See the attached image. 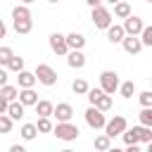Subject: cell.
I'll use <instances>...</instances> for the list:
<instances>
[{
    "label": "cell",
    "mask_w": 152,
    "mask_h": 152,
    "mask_svg": "<svg viewBox=\"0 0 152 152\" xmlns=\"http://www.w3.org/2000/svg\"><path fill=\"white\" fill-rule=\"evenodd\" d=\"M50 48H52V52L55 55H59V57H66L69 55V43H66V36H62V33H52L50 36Z\"/></svg>",
    "instance_id": "7"
},
{
    "label": "cell",
    "mask_w": 152,
    "mask_h": 152,
    "mask_svg": "<svg viewBox=\"0 0 152 152\" xmlns=\"http://www.w3.org/2000/svg\"><path fill=\"white\" fill-rule=\"evenodd\" d=\"M24 109H26V104H24L21 100H19V102L14 100V102H10V109H7V114H10L14 121H19V119L24 116Z\"/></svg>",
    "instance_id": "17"
},
{
    "label": "cell",
    "mask_w": 152,
    "mask_h": 152,
    "mask_svg": "<svg viewBox=\"0 0 152 152\" xmlns=\"http://www.w3.org/2000/svg\"><path fill=\"white\" fill-rule=\"evenodd\" d=\"M147 152H152V140H150V142H147Z\"/></svg>",
    "instance_id": "41"
},
{
    "label": "cell",
    "mask_w": 152,
    "mask_h": 152,
    "mask_svg": "<svg viewBox=\"0 0 152 152\" xmlns=\"http://www.w3.org/2000/svg\"><path fill=\"white\" fill-rule=\"evenodd\" d=\"M119 86H121V83H119V74H116V71H109V69H107V71L100 74V88H102L104 93L114 95V93L119 90Z\"/></svg>",
    "instance_id": "4"
},
{
    "label": "cell",
    "mask_w": 152,
    "mask_h": 152,
    "mask_svg": "<svg viewBox=\"0 0 152 152\" xmlns=\"http://www.w3.org/2000/svg\"><path fill=\"white\" fill-rule=\"evenodd\" d=\"M10 102H12V100H7V97H2V95H0V114H7Z\"/></svg>",
    "instance_id": "37"
},
{
    "label": "cell",
    "mask_w": 152,
    "mask_h": 152,
    "mask_svg": "<svg viewBox=\"0 0 152 152\" xmlns=\"http://www.w3.org/2000/svg\"><path fill=\"white\" fill-rule=\"evenodd\" d=\"M10 152H26V150H24L21 145H12V147H10Z\"/></svg>",
    "instance_id": "39"
},
{
    "label": "cell",
    "mask_w": 152,
    "mask_h": 152,
    "mask_svg": "<svg viewBox=\"0 0 152 152\" xmlns=\"http://www.w3.org/2000/svg\"><path fill=\"white\" fill-rule=\"evenodd\" d=\"M107 2H112V5H116V2H119V0H107Z\"/></svg>",
    "instance_id": "43"
},
{
    "label": "cell",
    "mask_w": 152,
    "mask_h": 152,
    "mask_svg": "<svg viewBox=\"0 0 152 152\" xmlns=\"http://www.w3.org/2000/svg\"><path fill=\"white\" fill-rule=\"evenodd\" d=\"M48 2H52V5H55V2H59V0H48Z\"/></svg>",
    "instance_id": "44"
},
{
    "label": "cell",
    "mask_w": 152,
    "mask_h": 152,
    "mask_svg": "<svg viewBox=\"0 0 152 152\" xmlns=\"http://www.w3.org/2000/svg\"><path fill=\"white\" fill-rule=\"evenodd\" d=\"M128 128V121H126V116H121V114H116L114 119H109L107 121V126H104V133L107 135H124V131Z\"/></svg>",
    "instance_id": "6"
},
{
    "label": "cell",
    "mask_w": 152,
    "mask_h": 152,
    "mask_svg": "<svg viewBox=\"0 0 152 152\" xmlns=\"http://www.w3.org/2000/svg\"><path fill=\"white\" fill-rule=\"evenodd\" d=\"M145 2H152V0H145Z\"/></svg>",
    "instance_id": "45"
},
{
    "label": "cell",
    "mask_w": 152,
    "mask_h": 152,
    "mask_svg": "<svg viewBox=\"0 0 152 152\" xmlns=\"http://www.w3.org/2000/svg\"><path fill=\"white\" fill-rule=\"evenodd\" d=\"M124 28H126V33H131V36H140L142 33V28H145V24H142V19L140 17H126L124 19Z\"/></svg>",
    "instance_id": "9"
},
{
    "label": "cell",
    "mask_w": 152,
    "mask_h": 152,
    "mask_svg": "<svg viewBox=\"0 0 152 152\" xmlns=\"http://www.w3.org/2000/svg\"><path fill=\"white\" fill-rule=\"evenodd\" d=\"M121 45H124V50H126L128 55H138V52L142 50V38H140V36H131V33H126V38L121 40Z\"/></svg>",
    "instance_id": "8"
},
{
    "label": "cell",
    "mask_w": 152,
    "mask_h": 152,
    "mask_svg": "<svg viewBox=\"0 0 152 152\" xmlns=\"http://www.w3.org/2000/svg\"><path fill=\"white\" fill-rule=\"evenodd\" d=\"M71 90H74L76 95H88L90 86H88V81H86V78H76V81L71 83Z\"/></svg>",
    "instance_id": "23"
},
{
    "label": "cell",
    "mask_w": 152,
    "mask_h": 152,
    "mask_svg": "<svg viewBox=\"0 0 152 152\" xmlns=\"http://www.w3.org/2000/svg\"><path fill=\"white\" fill-rule=\"evenodd\" d=\"M12 24H14V31L21 33V36L31 33V28H33V21L31 19H12Z\"/></svg>",
    "instance_id": "16"
},
{
    "label": "cell",
    "mask_w": 152,
    "mask_h": 152,
    "mask_svg": "<svg viewBox=\"0 0 152 152\" xmlns=\"http://www.w3.org/2000/svg\"><path fill=\"white\" fill-rule=\"evenodd\" d=\"M95 107H100L102 112H109V109H112V95H109V93H102L100 100L95 102Z\"/></svg>",
    "instance_id": "28"
},
{
    "label": "cell",
    "mask_w": 152,
    "mask_h": 152,
    "mask_svg": "<svg viewBox=\"0 0 152 152\" xmlns=\"http://www.w3.org/2000/svg\"><path fill=\"white\" fill-rule=\"evenodd\" d=\"M19 93H21V90H19L17 86H10V83L0 86V95H2V97H7V100H12V102L19 97Z\"/></svg>",
    "instance_id": "19"
},
{
    "label": "cell",
    "mask_w": 152,
    "mask_h": 152,
    "mask_svg": "<svg viewBox=\"0 0 152 152\" xmlns=\"http://www.w3.org/2000/svg\"><path fill=\"white\" fill-rule=\"evenodd\" d=\"M138 100H140L142 107H152V90H142V93L138 95Z\"/></svg>",
    "instance_id": "34"
},
{
    "label": "cell",
    "mask_w": 152,
    "mask_h": 152,
    "mask_svg": "<svg viewBox=\"0 0 152 152\" xmlns=\"http://www.w3.org/2000/svg\"><path fill=\"white\" fill-rule=\"evenodd\" d=\"M86 124L90 126V128H104L107 126V119H104V112L100 109V107H95V104H90L88 109H86Z\"/></svg>",
    "instance_id": "3"
},
{
    "label": "cell",
    "mask_w": 152,
    "mask_h": 152,
    "mask_svg": "<svg viewBox=\"0 0 152 152\" xmlns=\"http://www.w3.org/2000/svg\"><path fill=\"white\" fill-rule=\"evenodd\" d=\"M17 81H19V88H33L36 86V81H38V76H36V71H19V76H17Z\"/></svg>",
    "instance_id": "13"
},
{
    "label": "cell",
    "mask_w": 152,
    "mask_h": 152,
    "mask_svg": "<svg viewBox=\"0 0 152 152\" xmlns=\"http://www.w3.org/2000/svg\"><path fill=\"white\" fill-rule=\"evenodd\" d=\"M119 93H121V97H133V93H135V83L133 81H126V83H121L119 86Z\"/></svg>",
    "instance_id": "27"
},
{
    "label": "cell",
    "mask_w": 152,
    "mask_h": 152,
    "mask_svg": "<svg viewBox=\"0 0 152 152\" xmlns=\"http://www.w3.org/2000/svg\"><path fill=\"white\" fill-rule=\"evenodd\" d=\"M66 64H69L71 69H83V66H86V55H83L81 50H69Z\"/></svg>",
    "instance_id": "11"
},
{
    "label": "cell",
    "mask_w": 152,
    "mask_h": 152,
    "mask_svg": "<svg viewBox=\"0 0 152 152\" xmlns=\"http://www.w3.org/2000/svg\"><path fill=\"white\" fill-rule=\"evenodd\" d=\"M12 121H14V119H12L10 114H0V131H2V133H10V131H12Z\"/></svg>",
    "instance_id": "33"
},
{
    "label": "cell",
    "mask_w": 152,
    "mask_h": 152,
    "mask_svg": "<svg viewBox=\"0 0 152 152\" xmlns=\"http://www.w3.org/2000/svg\"><path fill=\"white\" fill-rule=\"evenodd\" d=\"M52 133H55L59 140H66V142H69V140H76L81 131H78V126L71 124V121H57V126L52 128Z\"/></svg>",
    "instance_id": "2"
},
{
    "label": "cell",
    "mask_w": 152,
    "mask_h": 152,
    "mask_svg": "<svg viewBox=\"0 0 152 152\" xmlns=\"http://www.w3.org/2000/svg\"><path fill=\"white\" fill-rule=\"evenodd\" d=\"M102 93H104L102 88H90V90H88V102H90V104H95V102L100 100V95H102Z\"/></svg>",
    "instance_id": "35"
},
{
    "label": "cell",
    "mask_w": 152,
    "mask_h": 152,
    "mask_svg": "<svg viewBox=\"0 0 152 152\" xmlns=\"http://www.w3.org/2000/svg\"><path fill=\"white\" fill-rule=\"evenodd\" d=\"M19 133H21V138H24V140H33L40 131H38V126H36V124H24Z\"/></svg>",
    "instance_id": "21"
},
{
    "label": "cell",
    "mask_w": 152,
    "mask_h": 152,
    "mask_svg": "<svg viewBox=\"0 0 152 152\" xmlns=\"http://www.w3.org/2000/svg\"><path fill=\"white\" fill-rule=\"evenodd\" d=\"M140 38H142V45H152V26H145Z\"/></svg>",
    "instance_id": "36"
},
{
    "label": "cell",
    "mask_w": 152,
    "mask_h": 152,
    "mask_svg": "<svg viewBox=\"0 0 152 152\" xmlns=\"http://www.w3.org/2000/svg\"><path fill=\"white\" fill-rule=\"evenodd\" d=\"M124 38H126V28H124V26L112 24V26L107 28V40H109V43H121Z\"/></svg>",
    "instance_id": "12"
},
{
    "label": "cell",
    "mask_w": 152,
    "mask_h": 152,
    "mask_svg": "<svg viewBox=\"0 0 152 152\" xmlns=\"http://www.w3.org/2000/svg\"><path fill=\"white\" fill-rule=\"evenodd\" d=\"M5 83H7V66L0 69V86H5Z\"/></svg>",
    "instance_id": "38"
},
{
    "label": "cell",
    "mask_w": 152,
    "mask_h": 152,
    "mask_svg": "<svg viewBox=\"0 0 152 152\" xmlns=\"http://www.w3.org/2000/svg\"><path fill=\"white\" fill-rule=\"evenodd\" d=\"M138 119H140V124L152 126V107H142V109H140V114H138Z\"/></svg>",
    "instance_id": "32"
},
{
    "label": "cell",
    "mask_w": 152,
    "mask_h": 152,
    "mask_svg": "<svg viewBox=\"0 0 152 152\" xmlns=\"http://www.w3.org/2000/svg\"><path fill=\"white\" fill-rule=\"evenodd\" d=\"M12 57H14V52H12V48H7V45H2V48H0V64H2V66H7Z\"/></svg>",
    "instance_id": "31"
},
{
    "label": "cell",
    "mask_w": 152,
    "mask_h": 152,
    "mask_svg": "<svg viewBox=\"0 0 152 152\" xmlns=\"http://www.w3.org/2000/svg\"><path fill=\"white\" fill-rule=\"evenodd\" d=\"M66 43H69V48H71V50H83L86 38H83L81 33H76V31H74V33H69V36H66Z\"/></svg>",
    "instance_id": "18"
},
{
    "label": "cell",
    "mask_w": 152,
    "mask_h": 152,
    "mask_svg": "<svg viewBox=\"0 0 152 152\" xmlns=\"http://www.w3.org/2000/svg\"><path fill=\"white\" fill-rule=\"evenodd\" d=\"M21 2H26V5H31V2H33V0H21Z\"/></svg>",
    "instance_id": "42"
},
{
    "label": "cell",
    "mask_w": 152,
    "mask_h": 152,
    "mask_svg": "<svg viewBox=\"0 0 152 152\" xmlns=\"http://www.w3.org/2000/svg\"><path fill=\"white\" fill-rule=\"evenodd\" d=\"M52 116H57V121H71L74 107H71L69 102H59V104H55V114H52Z\"/></svg>",
    "instance_id": "10"
},
{
    "label": "cell",
    "mask_w": 152,
    "mask_h": 152,
    "mask_svg": "<svg viewBox=\"0 0 152 152\" xmlns=\"http://www.w3.org/2000/svg\"><path fill=\"white\" fill-rule=\"evenodd\" d=\"M121 138H124V142H126V145H138V142H140V135H138L135 126H133V128H126Z\"/></svg>",
    "instance_id": "24"
},
{
    "label": "cell",
    "mask_w": 152,
    "mask_h": 152,
    "mask_svg": "<svg viewBox=\"0 0 152 152\" xmlns=\"http://www.w3.org/2000/svg\"><path fill=\"white\" fill-rule=\"evenodd\" d=\"M36 126H38V131H40V133H52V128H55V126H52V121H50V116H40Z\"/></svg>",
    "instance_id": "30"
},
{
    "label": "cell",
    "mask_w": 152,
    "mask_h": 152,
    "mask_svg": "<svg viewBox=\"0 0 152 152\" xmlns=\"http://www.w3.org/2000/svg\"><path fill=\"white\" fill-rule=\"evenodd\" d=\"M7 69H10V71H14V74L24 71V57H17V55H14V57L10 59V64H7Z\"/></svg>",
    "instance_id": "29"
},
{
    "label": "cell",
    "mask_w": 152,
    "mask_h": 152,
    "mask_svg": "<svg viewBox=\"0 0 152 152\" xmlns=\"http://www.w3.org/2000/svg\"><path fill=\"white\" fill-rule=\"evenodd\" d=\"M109 147H112V135L102 133V135H97V138H95V150H100V152H107Z\"/></svg>",
    "instance_id": "22"
},
{
    "label": "cell",
    "mask_w": 152,
    "mask_h": 152,
    "mask_svg": "<svg viewBox=\"0 0 152 152\" xmlns=\"http://www.w3.org/2000/svg\"><path fill=\"white\" fill-rule=\"evenodd\" d=\"M36 114H38V116H52V114H55V104H52L50 100H38Z\"/></svg>",
    "instance_id": "15"
},
{
    "label": "cell",
    "mask_w": 152,
    "mask_h": 152,
    "mask_svg": "<svg viewBox=\"0 0 152 152\" xmlns=\"http://www.w3.org/2000/svg\"><path fill=\"white\" fill-rule=\"evenodd\" d=\"M12 19H31V10L26 7V2L24 5H17L12 10Z\"/></svg>",
    "instance_id": "25"
},
{
    "label": "cell",
    "mask_w": 152,
    "mask_h": 152,
    "mask_svg": "<svg viewBox=\"0 0 152 152\" xmlns=\"http://www.w3.org/2000/svg\"><path fill=\"white\" fill-rule=\"evenodd\" d=\"M93 12H90V19H93V24H95V28H109L112 26V12L107 10V7H102V5H97V7H90Z\"/></svg>",
    "instance_id": "1"
},
{
    "label": "cell",
    "mask_w": 152,
    "mask_h": 152,
    "mask_svg": "<svg viewBox=\"0 0 152 152\" xmlns=\"http://www.w3.org/2000/svg\"><path fill=\"white\" fill-rule=\"evenodd\" d=\"M86 2H88V5H90V7H97V5H100V2H102V0H86Z\"/></svg>",
    "instance_id": "40"
},
{
    "label": "cell",
    "mask_w": 152,
    "mask_h": 152,
    "mask_svg": "<svg viewBox=\"0 0 152 152\" xmlns=\"http://www.w3.org/2000/svg\"><path fill=\"white\" fill-rule=\"evenodd\" d=\"M135 131H138V135H140V142H150V140H152V126L140 124V126H135Z\"/></svg>",
    "instance_id": "26"
},
{
    "label": "cell",
    "mask_w": 152,
    "mask_h": 152,
    "mask_svg": "<svg viewBox=\"0 0 152 152\" xmlns=\"http://www.w3.org/2000/svg\"><path fill=\"white\" fill-rule=\"evenodd\" d=\"M36 76H38V83H43V86H55L57 83V71L50 64H38Z\"/></svg>",
    "instance_id": "5"
},
{
    "label": "cell",
    "mask_w": 152,
    "mask_h": 152,
    "mask_svg": "<svg viewBox=\"0 0 152 152\" xmlns=\"http://www.w3.org/2000/svg\"><path fill=\"white\" fill-rule=\"evenodd\" d=\"M19 100H21L26 107H36V104H38V93H36L33 88H21Z\"/></svg>",
    "instance_id": "14"
},
{
    "label": "cell",
    "mask_w": 152,
    "mask_h": 152,
    "mask_svg": "<svg viewBox=\"0 0 152 152\" xmlns=\"http://www.w3.org/2000/svg\"><path fill=\"white\" fill-rule=\"evenodd\" d=\"M114 17H119V19L131 17V5H128V2H124V0H119V2L114 5Z\"/></svg>",
    "instance_id": "20"
}]
</instances>
